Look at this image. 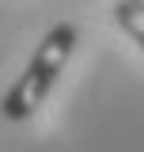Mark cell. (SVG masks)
Instances as JSON below:
<instances>
[{"label":"cell","mask_w":144,"mask_h":152,"mask_svg":"<svg viewBox=\"0 0 144 152\" xmlns=\"http://www.w3.org/2000/svg\"><path fill=\"white\" fill-rule=\"evenodd\" d=\"M110 15H114V23L144 50V12H140V8H133V4H125V0H114Z\"/></svg>","instance_id":"2"},{"label":"cell","mask_w":144,"mask_h":152,"mask_svg":"<svg viewBox=\"0 0 144 152\" xmlns=\"http://www.w3.org/2000/svg\"><path fill=\"white\" fill-rule=\"evenodd\" d=\"M125 4H133V8H140V12H144V0H125Z\"/></svg>","instance_id":"3"},{"label":"cell","mask_w":144,"mask_h":152,"mask_svg":"<svg viewBox=\"0 0 144 152\" xmlns=\"http://www.w3.org/2000/svg\"><path fill=\"white\" fill-rule=\"evenodd\" d=\"M72 50H76V27H72V23H53V27L42 34L34 57L27 61V69H23V72L15 76V84L4 91L0 114H4L8 122H27L31 114H38V107L49 99L53 84L61 80Z\"/></svg>","instance_id":"1"}]
</instances>
